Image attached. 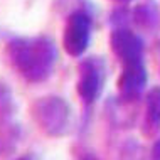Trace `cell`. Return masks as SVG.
<instances>
[{"instance_id": "obj_1", "label": "cell", "mask_w": 160, "mask_h": 160, "mask_svg": "<svg viewBox=\"0 0 160 160\" xmlns=\"http://www.w3.org/2000/svg\"><path fill=\"white\" fill-rule=\"evenodd\" d=\"M7 58L27 83L37 84L52 74L58 61V47L47 36L15 37L7 44Z\"/></svg>"}, {"instance_id": "obj_2", "label": "cell", "mask_w": 160, "mask_h": 160, "mask_svg": "<svg viewBox=\"0 0 160 160\" xmlns=\"http://www.w3.org/2000/svg\"><path fill=\"white\" fill-rule=\"evenodd\" d=\"M32 118L37 127L49 137H62L71 127L72 111L62 96H42L32 103Z\"/></svg>"}, {"instance_id": "obj_3", "label": "cell", "mask_w": 160, "mask_h": 160, "mask_svg": "<svg viewBox=\"0 0 160 160\" xmlns=\"http://www.w3.org/2000/svg\"><path fill=\"white\" fill-rule=\"evenodd\" d=\"M79 78H78L76 91L78 96L84 105H93L99 98L105 86V78H106V62L103 58L91 56L86 58L79 62Z\"/></svg>"}, {"instance_id": "obj_4", "label": "cell", "mask_w": 160, "mask_h": 160, "mask_svg": "<svg viewBox=\"0 0 160 160\" xmlns=\"http://www.w3.org/2000/svg\"><path fill=\"white\" fill-rule=\"evenodd\" d=\"M93 20L84 10H76L68 17L62 34V49L71 58H81L91 42Z\"/></svg>"}, {"instance_id": "obj_5", "label": "cell", "mask_w": 160, "mask_h": 160, "mask_svg": "<svg viewBox=\"0 0 160 160\" xmlns=\"http://www.w3.org/2000/svg\"><path fill=\"white\" fill-rule=\"evenodd\" d=\"M110 47L122 66L143 61L145 44L142 41V37L133 31H130L128 27H118L111 31Z\"/></svg>"}, {"instance_id": "obj_6", "label": "cell", "mask_w": 160, "mask_h": 160, "mask_svg": "<svg viewBox=\"0 0 160 160\" xmlns=\"http://www.w3.org/2000/svg\"><path fill=\"white\" fill-rule=\"evenodd\" d=\"M148 83V72L145 62H132L122 66V74L118 78V94L123 103H133L142 96Z\"/></svg>"}, {"instance_id": "obj_7", "label": "cell", "mask_w": 160, "mask_h": 160, "mask_svg": "<svg viewBox=\"0 0 160 160\" xmlns=\"http://www.w3.org/2000/svg\"><path fill=\"white\" fill-rule=\"evenodd\" d=\"M160 130V86H153L148 89L145 96V120L143 133L153 135Z\"/></svg>"}, {"instance_id": "obj_8", "label": "cell", "mask_w": 160, "mask_h": 160, "mask_svg": "<svg viewBox=\"0 0 160 160\" xmlns=\"http://www.w3.org/2000/svg\"><path fill=\"white\" fill-rule=\"evenodd\" d=\"M132 20L138 27L145 29V31H155L160 24V12L155 3L145 2V3H140V5H137L133 8Z\"/></svg>"}, {"instance_id": "obj_9", "label": "cell", "mask_w": 160, "mask_h": 160, "mask_svg": "<svg viewBox=\"0 0 160 160\" xmlns=\"http://www.w3.org/2000/svg\"><path fill=\"white\" fill-rule=\"evenodd\" d=\"M130 15H132V12L127 10L125 7L115 8V10L111 12V19H110V22H111V25H113V29L127 27V24H128V20H130Z\"/></svg>"}, {"instance_id": "obj_10", "label": "cell", "mask_w": 160, "mask_h": 160, "mask_svg": "<svg viewBox=\"0 0 160 160\" xmlns=\"http://www.w3.org/2000/svg\"><path fill=\"white\" fill-rule=\"evenodd\" d=\"M14 103H12V96L8 88L5 89L3 86H0V113H10Z\"/></svg>"}, {"instance_id": "obj_11", "label": "cell", "mask_w": 160, "mask_h": 160, "mask_svg": "<svg viewBox=\"0 0 160 160\" xmlns=\"http://www.w3.org/2000/svg\"><path fill=\"white\" fill-rule=\"evenodd\" d=\"M150 160H160V137L153 142L152 150H150Z\"/></svg>"}, {"instance_id": "obj_12", "label": "cell", "mask_w": 160, "mask_h": 160, "mask_svg": "<svg viewBox=\"0 0 160 160\" xmlns=\"http://www.w3.org/2000/svg\"><path fill=\"white\" fill-rule=\"evenodd\" d=\"M79 160H98L94 155H84V157H81Z\"/></svg>"}, {"instance_id": "obj_13", "label": "cell", "mask_w": 160, "mask_h": 160, "mask_svg": "<svg viewBox=\"0 0 160 160\" xmlns=\"http://www.w3.org/2000/svg\"><path fill=\"white\" fill-rule=\"evenodd\" d=\"M113 2H116V3H130V2H133V0H113Z\"/></svg>"}, {"instance_id": "obj_14", "label": "cell", "mask_w": 160, "mask_h": 160, "mask_svg": "<svg viewBox=\"0 0 160 160\" xmlns=\"http://www.w3.org/2000/svg\"><path fill=\"white\" fill-rule=\"evenodd\" d=\"M15 160H27V158H15Z\"/></svg>"}]
</instances>
